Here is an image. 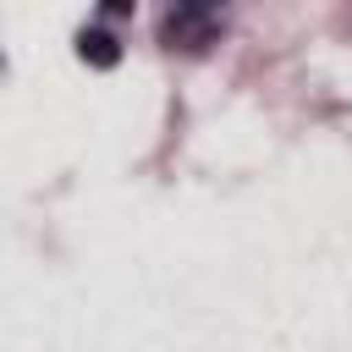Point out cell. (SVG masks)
Instances as JSON below:
<instances>
[{
	"instance_id": "1",
	"label": "cell",
	"mask_w": 352,
	"mask_h": 352,
	"mask_svg": "<svg viewBox=\"0 0 352 352\" xmlns=\"http://www.w3.org/2000/svg\"><path fill=\"white\" fill-rule=\"evenodd\" d=\"M214 33V16L209 11H198V6H176V11H165V44L176 50H198L204 38Z\"/></svg>"
},
{
	"instance_id": "2",
	"label": "cell",
	"mask_w": 352,
	"mask_h": 352,
	"mask_svg": "<svg viewBox=\"0 0 352 352\" xmlns=\"http://www.w3.org/2000/svg\"><path fill=\"white\" fill-rule=\"evenodd\" d=\"M77 55H82L88 66H104V72H110V66L121 60V44H116V33H104V28H88V33L77 38Z\"/></svg>"
}]
</instances>
